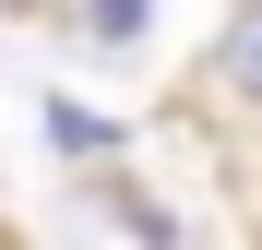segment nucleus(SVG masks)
<instances>
[{"instance_id":"nucleus-1","label":"nucleus","mask_w":262,"mask_h":250,"mask_svg":"<svg viewBox=\"0 0 262 250\" xmlns=\"http://www.w3.org/2000/svg\"><path fill=\"white\" fill-rule=\"evenodd\" d=\"M214 83L262 107V0H250V12H227V36H214Z\"/></svg>"},{"instance_id":"nucleus-2","label":"nucleus","mask_w":262,"mask_h":250,"mask_svg":"<svg viewBox=\"0 0 262 250\" xmlns=\"http://www.w3.org/2000/svg\"><path fill=\"white\" fill-rule=\"evenodd\" d=\"M83 12H96V36H143V12H155V0H83Z\"/></svg>"},{"instance_id":"nucleus-3","label":"nucleus","mask_w":262,"mask_h":250,"mask_svg":"<svg viewBox=\"0 0 262 250\" xmlns=\"http://www.w3.org/2000/svg\"><path fill=\"white\" fill-rule=\"evenodd\" d=\"M0 12H36V0H0Z\"/></svg>"}]
</instances>
